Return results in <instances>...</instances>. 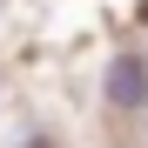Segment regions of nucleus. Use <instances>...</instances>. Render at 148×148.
Instances as JSON below:
<instances>
[{
  "label": "nucleus",
  "instance_id": "f257e3e1",
  "mask_svg": "<svg viewBox=\"0 0 148 148\" xmlns=\"http://www.w3.org/2000/svg\"><path fill=\"white\" fill-rule=\"evenodd\" d=\"M101 88H108V108H121V114H141V108H148V61H141V54H114Z\"/></svg>",
  "mask_w": 148,
  "mask_h": 148
}]
</instances>
